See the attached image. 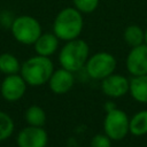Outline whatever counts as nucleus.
Segmentation results:
<instances>
[{
  "instance_id": "obj_5",
  "label": "nucleus",
  "mask_w": 147,
  "mask_h": 147,
  "mask_svg": "<svg viewBox=\"0 0 147 147\" xmlns=\"http://www.w3.org/2000/svg\"><path fill=\"white\" fill-rule=\"evenodd\" d=\"M85 69L87 75L93 79H100L114 74L116 69V59L108 52H99L88 57Z\"/></svg>"
},
{
  "instance_id": "obj_21",
  "label": "nucleus",
  "mask_w": 147,
  "mask_h": 147,
  "mask_svg": "<svg viewBox=\"0 0 147 147\" xmlns=\"http://www.w3.org/2000/svg\"><path fill=\"white\" fill-rule=\"evenodd\" d=\"M146 45H147V29L145 30V41H144Z\"/></svg>"
},
{
  "instance_id": "obj_15",
  "label": "nucleus",
  "mask_w": 147,
  "mask_h": 147,
  "mask_svg": "<svg viewBox=\"0 0 147 147\" xmlns=\"http://www.w3.org/2000/svg\"><path fill=\"white\" fill-rule=\"evenodd\" d=\"M124 41L131 46V47H136L139 46L141 44H144L145 41V31L137 24H131L129 26H126V29L124 30Z\"/></svg>"
},
{
  "instance_id": "obj_3",
  "label": "nucleus",
  "mask_w": 147,
  "mask_h": 147,
  "mask_svg": "<svg viewBox=\"0 0 147 147\" xmlns=\"http://www.w3.org/2000/svg\"><path fill=\"white\" fill-rule=\"evenodd\" d=\"M90 54V47L83 39H72L65 42L59 54V62L62 68L75 72L85 67Z\"/></svg>"
},
{
  "instance_id": "obj_19",
  "label": "nucleus",
  "mask_w": 147,
  "mask_h": 147,
  "mask_svg": "<svg viewBox=\"0 0 147 147\" xmlns=\"http://www.w3.org/2000/svg\"><path fill=\"white\" fill-rule=\"evenodd\" d=\"M72 2L75 8L78 9L82 14L93 13L99 5V0H72Z\"/></svg>"
},
{
  "instance_id": "obj_20",
  "label": "nucleus",
  "mask_w": 147,
  "mask_h": 147,
  "mask_svg": "<svg viewBox=\"0 0 147 147\" xmlns=\"http://www.w3.org/2000/svg\"><path fill=\"white\" fill-rule=\"evenodd\" d=\"M91 147H111V139L105 134H95L91 140Z\"/></svg>"
},
{
  "instance_id": "obj_7",
  "label": "nucleus",
  "mask_w": 147,
  "mask_h": 147,
  "mask_svg": "<svg viewBox=\"0 0 147 147\" xmlns=\"http://www.w3.org/2000/svg\"><path fill=\"white\" fill-rule=\"evenodd\" d=\"M16 141L18 147H46L48 136L42 126L29 125L20 131Z\"/></svg>"
},
{
  "instance_id": "obj_8",
  "label": "nucleus",
  "mask_w": 147,
  "mask_h": 147,
  "mask_svg": "<svg viewBox=\"0 0 147 147\" xmlns=\"http://www.w3.org/2000/svg\"><path fill=\"white\" fill-rule=\"evenodd\" d=\"M26 85L28 84L22 76H18L16 74L7 75V77L1 83L0 92L5 100L14 102L20 100L24 95Z\"/></svg>"
},
{
  "instance_id": "obj_14",
  "label": "nucleus",
  "mask_w": 147,
  "mask_h": 147,
  "mask_svg": "<svg viewBox=\"0 0 147 147\" xmlns=\"http://www.w3.org/2000/svg\"><path fill=\"white\" fill-rule=\"evenodd\" d=\"M130 133L133 136H144L147 133V110H141L130 118Z\"/></svg>"
},
{
  "instance_id": "obj_6",
  "label": "nucleus",
  "mask_w": 147,
  "mask_h": 147,
  "mask_svg": "<svg viewBox=\"0 0 147 147\" xmlns=\"http://www.w3.org/2000/svg\"><path fill=\"white\" fill-rule=\"evenodd\" d=\"M129 125H130V119L127 115L123 110L117 108L108 110L103 119L105 133L111 140H116V141L122 140L127 136V133L130 132Z\"/></svg>"
},
{
  "instance_id": "obj_4",
  "label": "nucleus",
  "mask_w": 147,
  "mask_h": 147,
  "mask_svg": "<svg viewBox=\"0 0 147 147\" xmlns=\"http://www.w3.org/2000/svg\"><path fill=\"white\" fill-rule=\"evenodd\" d=\"M11 33L14 38L24 45H32L41 34L40 23L32 16L22 15L16 17L11 25Z\"/></svg>"
},
{
  "instance_id": "obj_18",
  "label": "nucleus",
  "mask_w": 147,
  "mask_h": 147,
  "mask_svg": "<svg viewBox=\"0 0 147 147\" xmlns=\"http://www.w3.org/2000/svg\"><path fill=\"white\" fill-rule=\"evenodd\" d=\"M14 131V122L11 117L0 110V141L8 139Z\"/></svg>"
},
{
  "instance_id": "obj_12",
  "label": "nucleus",
  "mask_w": 147,
  "mask_h": 147,
  "mask_svg": "<svg viewBox=\"0 0 147 147\" xmlns=\"http://www.w3.org/2000/svg\"><path fill=\"white\" fill-rule=\"evenodd\" d=\"M59 38L55 36V33H41L40 37L36 40L34 51L38 55L42 56H51L54 54L59 47Z\"/></svg>"
},
{
  "instance_id": "obj_11",
  "label": "nucleus",
  "mask_w": 147,
  "mask_h": 147,
  "mask_svg": "<svg viewBox=\"0 0 147 147\" xmlns=\"http://www.w3.org/2000/svg\"><path fill=\"white\" fill-rule=\"evenodd\" d=\"M74 83L75 78L72 72L64 68L54 70L48 80L49 88L55 94H64L69 92L72 88Z\"/></svg>"
},
{
  "instance_id": "obj_13",
  "label": "nucleus",
  "mask_w": 147,
  "mask_h": 147,
  "mask_svg": "<svg viewBox=\"0 0 147 147\" xmlns=\"http://www.w3.org/2000/svg\"><path fill=\"white\" fill-rule=\"evenodd\" d=\"M129 92L136 101L147 103V75L133 76L130 79Z\"/></svg>"
},
{
  "instance_id": "obj_16",
  "label": "nucleus",
  "mask_w": 147,
  "mask_h": 147,
  "mask_svg": "<svg viewBox=\"0 0 147 147\" xmlns=\"http://www.w3.org/2000/svg\"><path fill=\"white\" fill-rule=\"evenodd\" d=\"M25 121L29 125L42 126L46 123V113L40 106H30L25 111Z\"/></svg>"
},
{
  "instance_id": "obj_10",
  "label": "nucleus",
  "mask_w": 147,
  "mask_h": 147,
  "mask_svg": "<svg viewBox=\"0 0 147 147\" xmlns=\"http://www.w3.org/2000/svg\"><path fill=\"white\" fill-rule=\"evenodd\" d=\"M129 87L130 80L122 75L111 74L101 82L102 92L110 98H121L129 92Z\"/></svg>"
},
{
  "instance_id": "obj_2",
  "label": "nucleus",
  "mask_w": 147,
  "mask_h": 147,
  "mask_svg": "<svg viewBox=\"0 0 147 147\" xmlns=\"http://www.w3.org/2000/svg\"><path fill=\"white\" fill-rule=\"evenodd\" d=\"M54 71L53 62L48 56L37 55L28 59L21 67V76L31 86H40L47 83Z\"/></svg>"
},
{
  "instance_id": "obj_1",
  "label": "nucleus",
  "mask_w": 147,
  "mask_h": 147,
  "mask_svg": "<svg viewBox=\"0 0 147 147\" xmlns=\"http://www.w3.org/2000/svg\"><path fill=\"white\" fill-rule=\"evenodd\" d=\"M84 28L83 14L75 7L62 9L53 23V32L60 40L69 41L79 37Z\"/></svg>"
},
{
  "instance_id": "obj_9",
  "label": "nucleus",
  "mask_w": 147,
  "mask_h": 147,
  "mask_svg": "<svg viewBox=\"0 0 147 147\" xmlns=\"http://www.w3.org/2000/svg\"><path fill=\"white\" fill-rule=\"evenodd\" d=\"M126 69L132 76L147 75V45L132 47L126 57Z\"/></svg>"
},
{
  "instance_id": "obj_17",
  "label": "nucleus",
  "mask_w": 147,
  "mask_h": 147,
  "mask_svg": "<svg viewBox=\"0 0 147 147\" xmlns=\"http://www.w3.org/2000/svg\"><path fill=\"white\" fill-rule=\"evenodd\" d=\"M21 70L18 60L10 53H3L0 55V71L5 75H14Z\"/></svg>"
}]
</instances>
